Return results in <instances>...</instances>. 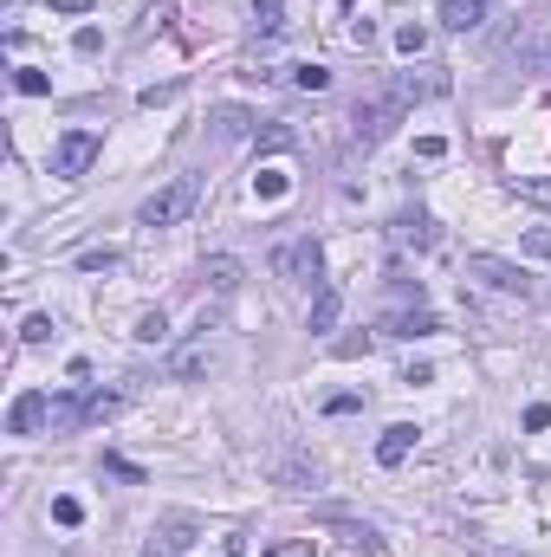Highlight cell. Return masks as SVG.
Segmentation results:
<instances>
[{
    "mask_svg": "<svg viewBox=\"0 0 551 557\" xmlns=\"http://www.w3.org/2000/svg\"><path fill=\"white\" fill-rule=\"evenodd\" d=\"M266 266H272V278H280V286H298V292L324 286V246H318L312 234H298V240H280V246L266 253Z\"/></svg>",
    "mask_w": 551,
    "mask_h": 557,
    "instance_id": "6da1fadb",
    "label": "cell"
},
{
    "mask_svg": "<svg viewBox=\"0 0 551 557\" xmlns=\"http://www.w3.org/2000/svg\"><path fill=\"white\" fill-rule=\"evenodd\" d=\"M409 117V91L402 85H390V91H376V98H364L357 104V117H350V136L364 150H376L383 136H396V124Z\"/></svg>",
    "mask_w": 551,
    "mask_h": 557,
    "instance_id": "7a4b0ae2",
    "label": "cell"
},
{
    "mask_svg": "<svg viewBox=\"0 0 551 557\" xmlns=\"http://www.w3.org/2000/svg\"><path fill=\"white\" fill-rule=\"evenodd\" d=\"M195 201H202V182L195 176H176L169 188H156L150 201L136 208V220H143V227H176V220L195 214Z\"/></svg>",
    "mask_w": 551,
    "mask_h": 557,
    "instance_id": "3957f363",
    "label": "cell"
},
{
    "mask_svg": "<svg viewBox=\"0 0 551 557\" xmlns=\"http://www.w3.org/2000/svg\"><path fill=\"white\" fill-rule=\"evenodd\" d=\"M195 538H202V518L176 506V512H162V518H156V532H150L143 557H182V551L195 544Z\"/></svg>",
    "mask_w": 551,
    "mask_h": 557,
    "instance_id": "277c9868",
    "label": "cell"
},
{
    "mask_svg": "<svg viewBox=\"0 0 551 557\" xmlns=\"http://www.w3.org/2000/svg\"><path fill=\"white\" fill-rule=\"evenodd\" d=\"M467 272H474L480 286H493V292H506V298H519V304L532 298V278L519 272L512 260H493V253H474V260H467Z\"/></svg>",
    "mask_w": 551,
    "mask_h": 557,
    "instance_id": "5b68a950",
    "label": "cell"
},
{
    "mask_svg": "<svg viewBox=\"0 0 551 557\" xmlns=\"http://www.w3.org/2000/svg\"><path fill=\"white\" fill-rule=\"evenodd\" d=\"M98 150H104L98 130H65L59 150H52V176H85L91 162H98Z\"/></svg>",
    "mask_w": 551,
    "mask_h": 557,
    "instance_id": "8992f818",
    "label": "cell"
},
{
    "mask_svg": "<svg viewBox=\"0 0 551 557\" xmlns=\"http://www.w3.org/2000/svg\"><path fill=\"white\" fill-rule=\"evenodd\" d=\"M39 428H52V396L26 389V396L7 408V434H39Z\"/></svg>",
    "mask_w": 551,
    "mask_h": 557,
    "instance_id": "52a82bcc",
    "label": "cell"
},
{
    "mask_svg": "<svg viewBox=\"0 0 551 557\" xmlns=\"http://www.w3.org/2000/svg\"><path fill=\"white\" fill-rule=\"evenodd\" d=\"M396 246H416V253H435L441 246V227L422 214V208H409V214H396Z\"/></svg>",
    "mask_w": 551,
    "mask_h": 557,
    "instance_id": "ba28073f",
    "label": "cell"
},
{
    "mask_svg": "<svg viewBox=\"0 0 551 557\" xmlns=\"http://www.w3.org/2000/svg\"><path fill=\"white\" fill-rule=\"evenodd\" d=\"M428 330H441V318L428 304H402V312L383 318V338H428Z\"/></svg>",
    "mask_w": 551,
    "mask_h": 557,
    "instance_id": "9c48e42d",
    "label": "cell"
},
{
    "mask_svg": "<svg viewBox=\"0 0 551 557\" xmlns=\"http://www.w3.org/2000/svg\"><path fill=\"white\" fill-rule=\"evenodd\" d=\"M409 454H416V422H396V428L376 434V460H383V467H402Z\"/></svg>",
    "mask_w": 551,
    "mask_h": 557,
    "instance_id": "30bf717a",
    "label": "cell"
},
{
    "mask_svg": "<svg viewBox=\"0 0 551 557\" xmlns=\"http://www.w3.org/2000/svg\"><path fill=\"white\" fill-rule=\"evenodd\" d=\"M202 370H208V338H188V344L169 350V376H176V382H195Z\"/></svg>",
    "mask_w": 551,
    "mask_h": 557,
    "instance_id": "8fae6325",
    "label": "cell"
},
{
    "mask_svg": "<svg viewBox=\"0 0 551 557\" xmlns=\"http://www.w3.org/2000/svg\"><path fill=\"white\" fill-rule=\"evenodd\" d=\"M448 33H474V26L486 20V0H441V13H435Z\"/></svg>",
    "mask_w": 551,
    "mask_h": 557,
    "instance_id": "7c38bea8",
    "label": "cell"
},
{
    "mask_svg": "<svg viewBox=\"0 0 551 557\" xmlns=\"http://www.w3.org/2000/svg\"><path fill=\"white\" fill-rule=\"evenodd\" d=\"M338 312H344V292H338V286H318V298H312V318H306V330H312V338H324V330L338 324Z\"/></svg>",
    "mask_w": 551,
    "mask_h": 557,
    "instance_id": "4fadbf2b",
    "label": "cell"
},
{
    "mask_svg": "<svg viewBox=\"0 0 551 557\" xmlns=\"http://www.w3.org/2000/svg\"><path fill=\"white\" fill-rule=\"evenodd\" d=\"M324 518H338V512H324ZM338 551L344 557H376V532H370V525H344L338 518Z\"/></svg>",
    "mask_w": 551,
    "mask_h": 557,
    "instance_id": "5bb4252c",
    "label": "cell"
},
{
    "mask_svg": "<svg viewBox=\"0 0 551 557\" xmlns=\"http://www.w3.org/2000/svg\"><path fill=\"white\" fill-rule=\"evenodd\" d=\"M202 278H208L214 292H234V286H240V260H234V253H208V260H202Z\"/></svg>",
    "mask_w": 551,
    "mask_h": 557,
    "instance_id": "9a60e30c",
    "label": "cell"
},
{
    "mask_svg": "<svg viewBox=\"0 0 551 557\" xmlns=\"http://www.w3.org/2000/svg\"><path fill=\"white\" fill-rule=\"evenodd\" d=\"M254 33H286V0H254Z\"/></svg>",
    "mask_w": 551,
    "mask_h": 557,
    "instance_id": "2e32d148",
    "label": "cell"
},
{
    "mask_svg": "<svg viewBox=\"0 0 551 557\" xmlns=\"http://www.w3.org/2000/svg\"><path fill=\"white\" fill-rule=\"evenodd\" d=\"M512 194L532 208H551V176H512Z\"/></svg>",
    "mask_w": 551,
    "mask_h": 557,
    "instance_id": "e0dca14e",
    "label": "cell"
},
{
    "mask_svg": "<svg viewBox=\"0 0 551 557\" xmlns=\"http://www.w3.org/2000/svg\"><path fill=\"white\" fill-rule=\"evenodd\" d=\"M286 188H292V176H280V169H260V176H254V194H260V201H286Z\"/></svg>",
    "mask_w": 551,
    "mask_h": 557,
    "instance_id": "ac0fdd59",
    "label": "cell"
},
{
    "mask_svg": "<svg viewBox=\"0 0 551 557\" xmlns=\"http://www.w3.org/2000/svg\"><path fill=\"white\" fill-rule=\"evenodd\" d=\"M396 52L422 59V52H428V26H416V20H409V26H396Z\"/></svg>",
    "mask_w": 551,
    "mask_h": 557,
    "instance_id": "d6986e66",
    "label": "cell"
},
{
    "mask_svg": "<svg viewBox=\"0 0 551 557\" xmlns=\"http://www.w3.org/2000/svg\"><path fill=\"white\" fill-rule=\"evenodd\" d=\"M13 91H20V98H46V91H52V78H46V72H33V65H20V72H13Z\"/></svg>",
    "mask_w": 551,
    "mask_h": 557,
    "instance_id": "ffe728a7",
    "label": "cell"
},
{
    "mask_svg": "<svg viewBox=\"0 0 551 557\" xmlns=\"http://www.w3.org/2000/svg\"><path fill=\"white\" fill-rule=\"evenodd\" d=\"M292 85L298 91H331V72L324 65H292Z\"/></svg>",
    "mask_w": 551,
    "mask_h": 557,
    "instance_id": "44dd1931",
    "label": "cell"
},
{
    "mask_svg": "<svg viewBox=\"0 0 551 557\" xmlns=\"http://www.w3.org/2000/svg\"><path fill=\"white\" fill-rule=\"evenodd\" d=\"M260 557H318V544L312 538H280V544H266Z\"/></svg>",
    "mask_w": 551,
    "mask_h": 557,
    "instance_id": "7402d4cb",
    "label": "cell"
},
{
    "mask_svg": "<svg viewBox=\"0 0 551 557\" xmlns=\"http://www.w3.org/2000/svg\"><path fill=\"white\" fill-rule=\"evenodd\" d=\"M136 338H143V344H162V338H169V318H162V312H143V318H136Z\"/></svg>",
    "mask_w": 551,
    "mask_h": 557,
    "instance_id": "603a6c76",
    "label": "cell"
},
{
    "mask_svg": "<svg viewBox=\"0 0 551 557\" xmlns=\"http://www.w3.org/2000/svg\"><path fill=\"white\" fill-rule=\"evenodd\" d=\"M20 344H52V318H46V312H33V318L20 324Z\"/></svg>",
    "mask_w": 551,
    "mask_h": 557,
    "instance_id": "cb8c5ba5",
    "label": "cell"
},
{
    "mask_svg": "<svg viewBox=\"0 0 551 557\" xmlns=\"http://www.w3.org/2000/svg\"><path fill=\"white\" fill-rule=\"evenodd\" d=\"M370 396H357V389H338V396H324V415H357Z\"/></svg>",
    "mask_w": 551,
    "mask_h": 557,
    "instance_id": "d4e9b609",
    "label": "cell"
},
{
    "mask_svg": "<svg viewBox=\"0 0 551 557\" xmlns=\"http://www.w3.org/2000/svg\"><path fill=\"white\" fill-rule=\"evenodd\" d=\"M104 473H117V480H130V486H143V480H150V473H143V467H130L124 454H104Z\"/></svg>",
    "mask_w": 551,
    "mask_h": 557,
    "instance_id": "484cf974",
    "label": "cell"
},
{
    "mask_svg": "<svg viewBox=\"0 0 551 557\" xmlns=\"http://www.w3.org/2000/svg\"><path fill=\"white\" fill-rule=\"evenodd\" d=\"M214 124L228 130V136H246V130H254V117H246V110H234V104H228V110H214Z\"/></svg>",
    "mask_w": 551,
    "mask_h": 557,
    "instance_id": "4316f807",
    "label": "cell"
},
{
    "mask_svg": "<svg viewBox=\"0 0 551 557\" xmlns=\"http://www.w3.org/2000/svg\"><path fill=\"white\" fill-rule=\"evenodd\" d=\"M52 518H59V525H85V506H78L72 493H59V499H52Z\"/></svg>",
    "mask_w": 551,
    "mask_h": 557,
    "instance_id": "83f0119b",
    "label": "cell"
},
{
    "mask_svg": "<svg viewBox=\"0 0 551 557\" xmlns=\"http://www.w3.org/2000/svg\"><path fill=\"white\" fill-rule=\"evenodd\" d=\"M78 266H85V272H110L117 253H110V246H91V253H78Z\"/></svg>",
    "mask_w": 551,
    "mask_h": 557,
    "instance_id": "f1b7e54d",
    "label": "cell"
},
{
    "mask_svg": "<svg viewBox=\"0 0 551 557\" xmlns=\"http://www.w3.org/2000/svg\"><path fill=\"white\" fill-rule=\"evenodd\" d=\"M298 143V136L286 130V124H272V130H260V150H292Z\"/></svg>",
    "mask_w": 551,
    "mask_h": 557,
    "instance_id": "f546056e",
    "label": "cell"
},
{
    "mask_svg": "<svg viewBox=\"0 0 551 557\" xmlns=\"http://www.w3.org/2000/svg\"><path fill=\"white\" fill-rule=\"evenodd\" d=\"M526 253H532V260H551V227H532V234H526Z\"/></svg>",
    "mask_w": 551,
    "mask_h": 557,
    "instance_id": "4dcf8cb0",
    "label": "cell"
},
{
    "mask_svg": "<svg viewBox=\"0 0 551 557\" xmlns=\"http://www.w3.org/2000/svg\"><path fill=\"white\" fill-rule=\"evenodd\" d=\"M519 422H526V434H538V428H551V408H545V402H532L526 415H519Z\"/></svg>",
    "mask_w": 551,
    "mask_h": 557,
    "instance_id": "1f68e13d",
    "label": "cell"
},
{
    "mask_svg": "<svg viewBox=\"0 0 551 557\" xmlns=\"http://www.w3.org/2000/svg\"><path fill=\"white\" fill-rule=\"evenodd\" d=\"M416 156H422V162H441V156H448V143H441V136H416Z\"/></svg>",
    "mask_w": 551,
    "mask_h": 557,
    "instance_id": "d6a6232c",
    "label": "cell"
},
{
    "mask_svg": "<svg viewBox=\"0 0 551 557\" xmlns=\"http://www.w3.org/2000/svg\"><path fill=\"white\" fill-rule=\"evenodd\" d=\"M72 46H78V52H98V46H104V33H98V26H78V39H72Z\"/></svg>",
    "mask_w": 551,
    "mask_h": 557,
    "instance_id": "836d02e7",
    "label": "cell"
},
{
    "mask_svg": "<svg viewBox=\"0 0 551 557\" xmlns=\"http://www.w3.org/2000/svg\"><path fill=\"white\" fill-rule=\"evenodd\" d=\"M52 7H59V13H85L91 0H52Z\"/></svg>",
    "mask_w": 551,
    "mask_h": 557,
    "instance_id": "e575fe53",
    "label": "cell"
}]
</instances>
